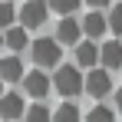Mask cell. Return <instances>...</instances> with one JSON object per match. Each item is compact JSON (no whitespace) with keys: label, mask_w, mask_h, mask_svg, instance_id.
I'll list each match as a JSON object with an SVG mask.
<instances>
[{"label":"cell","mask_w":122,"mask_h":122,"mask_svg":"<svg viewBox=\"0 0 122 122\" xmlns=\"http://www.w3.org/2000/svg\"><path fill=\"white\" fill-rule=\"evenodd\" d=\"M109 26H112V33H122V3L112 7V13H109Z\"/></svg>","instance_id":"obj_18"},{"label":"cell","mask_w":122,"mask_h":122,"mask_svg":"<svg viewBox=\"0 0 122 122\" xmlns=\"http://www.w3.org/2000/svg\"><path fill=\"white\" fill-rule=\"evenodd\" d=\"M46 3L43 0H26L20 7V20H23V30H36V26H43L46 23Z\"/></svg>","instance_id":"obj_3"},{"label":"cell","mask_w":122,"mask_h":122,"mask_svg":"<svg viewBox=\"0 0 122 122\" xmlns=\"http://www.w3.org/2000/svg\"><path fill=\"white\" fill-rule=\"evenodd\" d=\"M116 106H119V112H122V86L116 89Z\"/></svg>","instance_id":"obj_19"},{"label":"cell","mask_w":122,"mask_h":122,"mask_svg":"<svg viewBox=\"0 0 122 122\" xmlns=\"http://www.w3.org/2000/svg\"><path fill=\"white\" fill-rule=\"evenodd\" d=\"M53 122H79V109L73 102H63L60 109L53 112Z\"/></svg>","instance_id":"obj_13"},{"label":"cell","mask_w":122,"mask_h":122,"mask_svg":"<svg viewBox=\"0 0 122 122\" xmlns=\"http://www.w3.org/2000/svg\"><path fill=\"white\" fill-rule=\"evenodd\" d=\"M0 99H3V79H0Z\"/></svg>","instance_id":"obj_21"},{"label":"cell","mask_w":122,"mask_h":122,"mask_svg":"<svg viewBox=\"0 0 122 122\" xmlns=\"http://www.w3.org/2000/svg\"><path fill=\"white\" fill-rule=\"evenodd\" d=\"M86 3H92V7H106L109 0H86Z\"/></svg>","instance_id":"obj_20"},{"label":"cell","mask_w":122,"mask_h":122,"mask_svg":"<svg viewBox=\"0 0 122 122\" xmlns=\"http://www.w3.org/2000/svg\"><path fill=\"white\" fill-rule=\"evenodd\" d=\"M3 43H7L10 50H23V46H26V30H23V26H10L7 36H3Z\"/></svg>","instance_id":"obj_12"},{"label":"cell","mask_w":122,"mask_h":122,"mask_svg":"<svg viewBox=\"0 0 122 122\" xmlns=\"http://www.w3.org/2000/svg\"><path fill=\"white\" fill-rule=\"evenodd\" d=\"M76 63H82V66H92V63H99V46H92V43L86 40L76 46Z\"/></svg>","instance_id":"obj_11"},{"label":"cell","mask_w":122,"mask_h":122,"mask_svg":"<svg viewBox=\"0 0 122 122\" xmlns=\"http://www.w3.org/2000/svg\"><path fill=\"white\" fill-rule=\"evenodd\" d=\"M86 122H116V116H112V109H106V106H96L92 112H86Z\"/></svg>","instance_id":"obj_15"},{"label":"cell","mask_w":122,"mask_h":122,"mask_svg":"<svg viewBox=\"0 0 122 122\" xmlns=\"http://www.w3.org/2000/svg\"><path fill=\"white\" fill-rule=\"evenodd\" d=\"M33 63H40V66H56V63H60V43L50 40V36L33 40Z\"/></svg>","instance_id":"obj_2"},{"label":"cell","mask_w":122,"mask_h":122,"mask_svg":"<svg viewBox=\"0 0 122 122\" xmlns=\"http://www.w3.org/2000/svg\"><path fill=\"white\" fill-rule=\"evenodd\" d=\"M82 86H86V79L76 66H60L53 76V89L60 96H76V92H82Z\"/></svg>","instance_id":"obj_1"},{"label":"cell","mask_w":122,"mask_h":122,"mask_svg":"<svg viewBox=\"0 0 122 122\" xmlns=\"http://www.w3.org/2000/svg\"><path fill=\"white\" fill-rule=\"evenodd\" d=\"M50 86H53V79H50L46 73H40V69H33V73H26V76H23V89H26L30 96H36V99L50 92Z\"/></svg>","instance_id":"obj_6"},{"label":"cell","mask_w":122,"mask_h":122,"mask_svg":"<svg viewBox=\"0 0 122 122\" xmlns=\"http://www.w3.org/2000/svg\"><path fill=\"white\" fill-rule=\"evenodd\" d=\"M106 26H109V20H106L102 13H89V17L82 20V33H86V36H102Z\"/></svg>","instance_id":"obj_10"},{"label":"cell","mask_w":122,"mask_h":122,"mask_svg":"<svg viewBox=\"0 0 122 122\" xmlns=\"http://www.w3.org/2000/svg\"><path fill=\"white\" fill-rule=\"evenodd\" d=\"M17 10H20V7H13L10 0H0V26L10 30V23H13V17H17Z\"/></svg>","instance_id":"obj_14"},{"label":"cell","mask_w":122,"mask_h":122,"mask_svg":"<svg viewBox=\"0 0 122 122\" xmlns=\"http://www.w3.org/2000/svg\"><path fill=\"white\" fill-rule=\"evenodd\" d=\"M86 92L96 96V99H102L106 92H112V76H109L106 69H92V73L86 76Z\"/></svg>","instance_id":"obj_4"},{"label":"cell","mask_w":122,"mask_h":122,"mask_svg":"<svg viewBox=\"0 0 122 122\" xmlns=\"http://www.w3.org/2000/svg\"><path fill=\"white\" fill-rule=\"evenodd\" d=\"M0 79H3V82H17V79H23V63L17 60V56L0 60Z\"/></svg>","instance_id":"obj_9"},{"label":"cell","mask_w":122,"mask_h":122,"mask_svg":"<svg viewBox=\"0 0 122 122\" xmlns=\"http://www.w3.org/2000/svg\"><path fill=\"white\" fill-rule=\"evenodd\" d=\"M20 116H26L23 99L17 96V92H7V96L0 99V119H3V122H13V119H20Z\"/></svg>","instance_id":"obj_5"},{"label":"cell","mask_w":122,"mask_h":122,"mask_svg":"<svg viewBox=\"0 0 122 122\" xmlns=\"http://www.w3.org/2000/svg\"><path fill=\"white\" fill-rule=\"evenodd\" d=\"M76 7H79V0H50V10H56V13H63V17H69Z\"/></svg>","instance_id":"obj_17"},{"label":"cell","mask_w":122,"mask_h":122,"mask_svg":"<svg viewBox=\"0 0 122 122\" xmlns=\"http://www.w3.org/2000/svg\"><path fill=\"white\" fill-rule=\"evenodd\" d=\"M79 33H82V23L73 20V17H63V20L56 23V36H60L56 43H76V46H79Z\"/></svg>","instance_id":"obj_8"},{"label":"cell","mask_w":122,"mask_h":122,"mask_svg":"<svg viewBox=\"0 0 122 122\" xmlns=\"http://www.w3.org/2000/svg\"><path fill=\"white\" fill-rule=\"evenodd\" d=\"M0 46H3V33H0Z\"/></svg>","instance_id":"obj_22"},{"label":"cell","mask_w":122,"mask_h":122,"mask_svg":"<svg viewBox=\"0 0 122 122\" xmlns=\"http://www.w3.org/2000/svg\"><path fill=\"white\" fill-rule=\"evenodd\" d=\"M26 122H53V119H50V109L46 106H30L26 109Z\"/></svg>","instance_id":"obj_16"},{"label":"cell","mask_w":122,"mask_h":122,"mask_svg":"<svg viewBox=\"0 0 122 122\" xmlns=\"http://www.w3.org/2000/svg\"><path fill=\"white\" fill-rule=\"evenodd\" d=\"M99 63L106 66V73H109V69H119L122 66V43H116V40L102 43L99 46Z\"/></svg>","instance_id":"obj_7"}]
</instances>
